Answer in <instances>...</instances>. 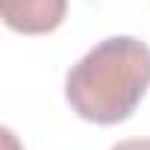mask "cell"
Instances as JSON below:
<instances>
[{"instance_id":"cell-2","label":"cell","mask_w":150,"mask_h":150,"mask_svg":"<svg viewBox=\"0 0 150 150\" xmlns=\"http://www.w3.org/2000/svg\"><path fill=\"white\" fill-rule=\"evenodd\" d=\"M68 12V0H0L3 24L24 35L53 33Z\"/></svg>"},{"instance_id":"cell-1","label":"cell","mask_w":150,"mask_h":150,"mask_svg":"<svg viewBox=\"0 0 150 150\" xmlns=\"http://www.w3.org/2000/svg\"><path fill=\"white\" fill-rule=\"evenodd\" d=\"M150 88V47L132 35L94 44L65 77L71 109L91 124L127 121Z\"/></svg>"},{"instance_id":"cell-3","label":"cell","mask_w":150,"mask_h":150,"mask_svg":"<svg viewBox=\"0 0 150 150\" xmlns=\"http://www.w3.org/2000/svg\"><path fill=\"white\" fill-rule=\"evenodd\" d=\"M112 150H150V138H127V141H118Z\"/></svg>"}]
</instances>
